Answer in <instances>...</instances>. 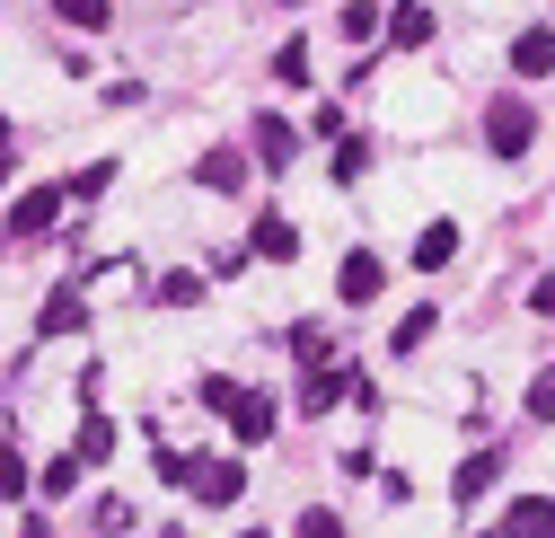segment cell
<instances>
[{
  "mask_svg": "<svg viewBox=\"0 0 555 538\" xmlns=\"http://www.w3.org/2000/svg\"><path fill=\"white\" fill-rule=\"evenodd\" d=\"M529 142H538V115L520 98H494V115H485V151H494V159H529Z\"/></svg>",
  "mask_w": 555,
  "mask_h": 538,
  "instance_id": "cell-1",
  "label": "cell"
},
{
  "mask_svg": "<svg viewBox=\"0 0 555 538\" xmlns=\"http://www.w3.org/2000/svg\"><path fill=\"white\" fill-rule=\"evenodd\" d=\"M185 486H194L203 512H230V503L247 495V467H238V459H194V467H185Z\"/></svg>",
  "mask_w": 555,
  "mask_h": 538,
  "instance_id": "cell-2",
  "label": "cell"
},
{
  "mask_svg": "<svg viewBox=\"0 0 555 538\" xmlns=\"http://www.w3.org/2000/svg\"><path fill=\"white\" fill-rule=\"evenodd\" d=\"M62 204H72V194H62V185H27L18 204H10V239H44V230L62 221Z\"/></svg>",
  "mask_w": 555,
  "mask_h": 538,
  "instance_id": "cell-3",
  "label": "cell"
},
{
  "mask_svg": "<svg viewBox=\"0 0 555 538\" xmlns=\"http://www.w3.org/2000/svg\"><path fill=\"white\" fill-rule=\"evenodd\" d=\"M89 326V292L80 283H62V292H44V309H36V335L53 345V335H80Z\"/></svg>",
  "mask_w": 555,
  "mask_h": 538,
  "instance_id": "cell-4",
  "label": "cell"
},
{
  "mask_svg": "<svg viewBox=\"0 0 555 538\" xmlns=\"http://www.w3.org/2000/svg\"><path fill=\"white\" fill-rule=\"evenodd\" d=\"M221 424L238 433V450H256V441H273V397H256V388H238Z\"/></svg>",
  "mask_w": 555,
  "mask_h": 538,
  "instance_id": "cell-5",
  "label": "cell"
},
{
  "mask_svg": "<svg viewBox=\"0 0 555 538\" xmlns=\"http://www.w3.org/2000/svg\"><path fill=\"white\" fill-rule=\"evenodd\" d=\"M256 168H273V177H283L292 159H300V132L283 124V115H256V151H247Z\"/></svg>",
  "mask_w": 555,
  "mask_h": 538,
  "instance_id": "cell-6",
  "label": "cell"
},
{
  "mask_svg": "<svg viewBox=\"0 0 555 538\" xmlns=\"http://www.w3.org/2000/svg\"><path fill=\"white\" fill-rule=\"evenodd\" d=\"M379 283H388V265H379L371 247H353V256H344V274H335V292L353 300V309H371V300H379Z\"/></svg>",
  "mask_w": 555,
  "mask_h": 538,
  "instance_id": "cell-7",
  "label": "cell"
},
{
  "mask_svg": "<svg viewBox=\"0 0 555 538\" xmlns=\"http://www.w3.org/2000/svg\"><path fill=\"white\" fill-rule=\"evenodd\" d=\"M247 256H264V265H292V256H300V221H283V213H264V221L247 230Z\"/></svg>",
  "mask_w": 555,
  "mask_h": 538,
  "instance_id": "cell-8",
  "label": "cell"
},
{
  "mask_svg": "<svg viewBox=\"0 0 555 538\" xmlns=\"http://www.w3.org/2000/svg\"><path fill=\"white\" fill-rule=\"evenodd\" d=\"M433 27H441V18H433V0H397V10H388V44H397V53L433 44Z\"/></svg>",
  "mask_w": 555,
  "mask_h": 538,
  "instance_id": "cell-9",
  "label": "cell"
},
{
  "mask_svg": "<svg viewBox=\"0 0 555 538\" xmlns=\"http://www.w3.org/2000/svg\"><path fill=\"white\" fill-rule=\"evenodd\" d=\"M247 168H256V159H247V151H230V142L194 159V177H203V185H212V194H238V185H247Z\"/></svg>",
  "mask_w": 555,
  "mask_h": 538,
  "instance_id": "cell-10",
  "label": "cell"
},
{
  "mask_svg": "<svg viewBox=\"0 0 555 538\" xmlns=\"http://www.w3.org/2000/svg\"><path fill=\"white\" fill-rule=\"evenodd\" d=\"M512 72H520V80H546V72H555V36H546V27H520V36H512Z\"/></svg>",
  "mask_w": 555,
  "mask_h": 538,
  "instance_id": "cell-11",
  "label": "cell"
},
{
  "mask_svg": "<svg viewBox=\"0 0 555 538\" xmlns=\"http://www.w3.org/2000/svg\"><path fill=\"white\" fill-rule=\"evenodd\" d=\"M494 477H503V450H476L459 477H450V503H476V495H494Z\"/></svg>",
  "mask_w": 555,
  "mask_h": 538,
  "instance_id": "cell-12",
  "label": "cell"
},
{
  "mask_svg": "<svg viewBox=\"0 0 555 538\" xmlns=\"http://www.w3.org/2000/svg\"><path fill=\"white\" fill-rule=\"evenodd\" d=\"M503 529H512V538H546V529H555V503H546V495H512Z\"/></svg>",
  "mask_w": 555,
  "mask_h": 538,
  "instance_id": "cell-13",
  "label": "cell"
},
{
  "mask_svg": "<svg viewBox=\"0 0 555 538\" xmlns=\"http://www.w3.org/2000/svg\"><path fill=\"white\" fill-rule=\"evenodd\" d=\"M450 256H459V221H424V239H414V265H424V274H441Z\"/></svg>",
  "mask_w": 555,
  "mask_h": 538,
  "instance_id": "cell-14",
  "label": "cell"
},
{
  "mask_svg": "<svg viewBox=\"0 0 555 538\" xmlns=\"http://www.w3.org/2000/svg\"><path fill=\"white\" fill-rule=\"evenodd\" d=\"M433 326H441V309H405V318H397V335H388V354H414Z\"/></svg>",
  "mask_w": 555,
  "mask_h": 538,
  "instance_id": "cell-15",
  "label": "cell"
},
{
  "mask_svg": "<svg viewBox=\"0 0 555 538\" xmlns=\"http://www.w3.org/2000/svg\"><path fill=\"white\" fill-rule=\"evenodd\" d=\"M309 72H318L309 44H283V53H273V80H283V89H309Z\"/></svg>",
  "mask_w": 555,
  "mask_h": 538,
  "instance_id": "cell-16",
  "label": "cell"
},
{
  "mask_svg": "<svg viewBox=\"0 0 555 538\" xmlns=\"http://www.w3.org/2000/svg\"><path fill=\"white\" fill-rule=\"evenodd\" d=\"M151 300H168V309H194V300H203V274H159V283H151Z\"/></svg>",
  "mask_w": 555,
  "mask_h": 538,
  "instance_id": "cell-17",
  "label": "cell"
},
{
  "mask_svg": "<svg viewBox=\"0 0 555 538\" xmlns=\"http://www.w3.org/2000/svg\"><path fill=\"white\" fill-rule=\"evenodd\" d=\"M53 10H62V27H106L115 0H53Z\"/></svg>",
  "mask_w": 555,
  "mask_h": 538,
  "instance_id": "cell-18",
  "label": "cell"
},
{
  "mask_svg": "<svg viewBox=\"0 0 555 538\" xmlns=\"http://www.w3.org/2000/svg\"><path fill=\"white\" fill-rule=\"evenodd\" d=\"M106 185H115V159H98V168H80L72 185H62V194H80V204H98V194H106Z\"/></svg>",
  "mask_w": 555,
  "mask_h": 538,
  "instance_id": "cell-19",
  "label": "cell"
},
{
  "mask_svg": "<svg viewBox=\"0 0 555 538\" xmlns=\"http://www.w3.org/2000/svg\"><path fill=\"white\" fill-rule=\"evenodd\" d=\"M529 424H555V362L529 380Z\"/></svg>",
  "mask_w": 555,
  "mask_h": 538,
  "instance_id": "cell-20",
  "label": "cell"
},
{
  "mask_svg": "<svg viewBox=\"0 0 555 538\" xmlns=\"http://www.w3.org/2000/svg\"><path fill=\"white\" fill-rule=\"evenodd\" d=\"M36 486H44V495H72V486H80V450H72V459H44Z\"/></svg>",
  "mask_w": 555,
  "mask_h": 538,
  "instance_id": "cell-21",
  "label": "cell"
},
{
  "mask_svg": "<svg viewBox=\"0 0 555 538\" xmlns=\"http://www.w3.org/2000/svg\"><path fill=\"white\" fill-rule=\"evenodd\" d=\"M106 450H115V424H106V415H89V424H80V467H89V459H106Z\"/></svg>",
  "mask_w": 555,
  "mask_h": 538,
  "instance_id": "cell-22",
  "label": "cell"
},
{
  "mask_svg": "<svg viewBox=\"0 0 555 538\" xmlns=\"http://www.w3.org/2000/svg\"><path fill=\"white\" fill-rule=\"evenodd\" d=\"M344 36L371 44V36H379V0H353V10H344Z\"/></svg>",
  "mask_w": 555,
  "mask_h": 538,
  "instance_id": "cell-23",
  "label": "cell"
},
{
  "mask_svg": "<svg viewBox=\"0 0 555 538\" xmlns=\"http://www.w3.org/2000/svg\"><path fill=\"white\" fill-rule=\"evenodd\" d=\"M335 177L362 185V177H371V142H344V151H335Z\"/></svg>",
  "mask_w": 555,
  "mask_h": 538,
  "instance_id": "cell-24",
  "label": "cell"
},
{
  "mask_svg": "<svg viewBox=\"0 0 555 538\" xmlns=\"http://www.w3.org/2000/svg\"><path fill=\"white\" fill-rule=\"evenodd\" d=\"M292 354H300V362H335V335H326V326H300Z\"/></svg>",
  "mask_w": 555,
  "mask_h": 538,
  "instance_id": "cell-25",
  "label": "cell"
},
{
  "mask_svg": "<svg viewBox=\"0 0 555 538\" xmlns=\"http://www.w3.org/2000/svg\"><path fill=\"white\" fill-rule=\"evenodd\" d=\"M0 495L27 503V459H18V450H0Z\"/></svg>",
  "mask_w": 555,
  "mask_h": 538,
  "instance_id": "cell-26",
  "label": "cell"
},
{
  "mask_svg": "<svg viewBox=\"0 0 555 538\" xmlns=\"http://www.w3.org/2000/svg\"><path fill=\"white\" fill-rule=\"evenodd\" d=\"M10 168H18V132H10V115H0V185H10Z\"/></svg>",
  "mask_w": 555,
  "mask_h": 538,
  "instance_id": "cell-27",
  "label": "cell"
},
{
  "mask_svg": "<svg viewBox=\"0 0 555 538\" xmlns=\"http://www.w3.org/2000/svg\"><path fill=\"white\" fill-rule=\"evenodd\" d=\"M529 309H538V318H555V283H538V292H529Z\"/></svg>",
  "mask_w": 555,
  "mask_h": 538,
  "instance_id": "cell-28",
  "label": "cell"
},
{
  "mask_svg": "<svg viewBox=\"0 0 555 538\" xmlns=\"http://www.w3.org/2000/svg\"><path fill=\"white\" fill-rule=\"evenodd\" d=\"M283 10H300V0H283Z\"/></svg>",
  "mask_w": 555,
  "mask_h": 538,
  "instance_id": "cell-29",
  "label": "cell"
}]
</instances>
